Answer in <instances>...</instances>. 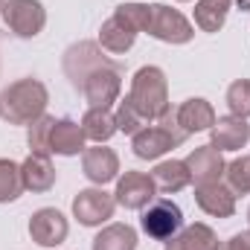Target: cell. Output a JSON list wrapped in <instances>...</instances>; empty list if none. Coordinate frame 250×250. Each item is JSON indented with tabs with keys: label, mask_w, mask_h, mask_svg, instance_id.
I'll return each instance as SVG.
<instances>
[{
	"label": "cell",
	"mask_w": 250,
	"mask_h": 250,
	"mask_svg": "<svg viewBox=\"0 0 250 250\" xmlns=\"http://www.w3.org/2000/svg\"><path fill=\"white\" fill-rule=\"evenodd\" d=\"M47 102L50 93L38 79H21L0 93V120L9 125H32L44 117Z\"/></svg>",
	"instance_id": "cell-1"
},
{
	"label": "cell",
	"mask_w": 250,
	"mask_h": 250,
	"mask_svg": "<svg viewBox=\"0 0 250 250\" xmlns=\"http://www.w3.org/2000/svg\"><path fill=\"white\" fill-rule=\"evenodd\" d=\"M128 102L151 123L169 108V82L160 67H140L131 79Z\"/></svg>",
	"instance_id": "cell-2"
},
{
	"label": "cell",
	"mask_w": 250,
	"mask_h": 250,
	"mask_svg": "<svg viewBox=\"0 0 250 250\" xmlns=\"http://www.w3.org/2000/svg\"><path fill=\"white\" fill-rule=\"evenodd\" d=\"M140 224H143V233H148L151 239L169 242V239L178 236V230L184 227V212H181V207H178L175 201H169V198H154V201L146 207Z\"/></svg>",
	"instance_id": "cell-3"
},
{
	"label": "cell",
	"mask_w": 250,
	"mask_h": 250,
	"mask_svg": "<svg viewBox=\"0 0 250 250\" xmlns=\"http://www.w3.org/2000/svg\"><path fill=\"white\" fill-rule=\"evenodd\" d=\"M0 12H3L6 26L18 38H35L47 23V12L38 0H6Z\"/></svg>",
	"instance_id": "cell-4"
},
{
	"label": "cell",
	"mask_w": 250,
	"mask_h": 250,
	"mask_svg": "<svg viewBox=\"0 0 250 250\" xmlns=\"http://www.w3.org/2000/svg\"><path fill=\"white\" fill-rule=\"evenodd\" d=\"M148 35H154L157 41L163 44H187L189 38L195 35L192 23L178 12V9H169L163 3H154L151 6V21H148Z\"/></svg>",
	"instance_id": "cell-5"
},
{
	"label": "cell",
	"mask_w": 250,
	"mask_h": 250,
	"mask_svg": "<svg viewBox=\"0 0 250 250\" xmlns=\"http://www.w3.org/2000/svg\"><path fill=\"white\" fill-rule=\"evenodd\" d=\"M105 64H111V62L102 56V47L93 44V41H79V44H73V47L64 53V73H67V79L73 82V87H79V90H82V84L87 82V76L96 73V70L105 67Z\"/></svg>",
	"instance_id": "cell-6"
},
{
	"label": "cell",
	"mask_w": 250,
	"mask_h": 250,
	"mask_svg": "<svg viewBox=\"0 0 250 250\" xmlns=\"http://www.w3.org/2000/svg\"><path fill=\"white\" fill-rule=\"evenodd\" d=\"M120 90H123V76H120V67H114V64L99 67L82 84V93L90 108H111V102L120 99Z\"/></svg>",
	"instance_id": "cell-7"
},
{
	"label": "cell",
	"mask_w": 250,
	"mask_h": 250,
	"mask_svg": "<svg viewBox=\"0 0 250 250\" xmlns=\"http://www.w3.org/2000/svg\"><path fill=\"white\" fill-rule=\"evenodd\" d=\"M117 201L114 195H108L105 189H82L73 198V215L79 218V224L84 227H99L108 218H114Z\"/></svg>",
	"instance_id": "cell-8"
},
{
	"label": "cell",
	"mask_w": 250,
	"mask_h": 250,
	"mask_svg": "<svg viewBox=\"0 0 250 250\" xmlns=\"http://www.w3.org/2000/svg\"><path fill=\"white\" fill-rule=\"evenodd\" d=\"M154 198H157V187H154L151 175H146V172H125L117 181L114 201L125 209H146Z\"/></svg>",
	"instance_id": "cell-9"
},
{
	"label": "cell",
	"mask_w": 250,
	"mask_h": 250,
	"mask_svg": "<svg viewBox=\"0 0 250 250\" xmlns=\"http://www.w3.org/2000/svg\"><path fill=\"white\" fill-rule=\"evenodd\" d=\"M67 218H64L59 209H53V207H44V209H38L32 218H29V236H32V242L35 245H41V248H56V245H62L64 239H67Z\"/></svg>",
	"instance_id": "cell-10"
},
{
	"label": "cell",
	"mask_w": 250,
	"mask_h": 250,
	"mask_svg": "<svg viewBox=\"0 0 250 250\" xmlns=\"http://www.w3.org/2000/svg\"><path fill=\"white\" fill-rule=\"evenodd\" d=\"M82 172L87 175L90 184L102 187V184H108V181H114L120 175V157H117L114 148H105L99 143V146L82 151Z\"/></svg>",
	"instance_id": "cell-11"
},
{
	"label": "cell",
	"mask_w": 250,
	"mask_h": 250,
	"mask_svg": "<svg viewBox=\"0 0 250 250\" xmlns=\"http://www.w3.org/2000/svg\"><path fill=\"white\" fill-rule=\"evenodd\" d=\"M181 143L163 128V125H146L143 131H137L134 137H131V148H134V154L140 157V160H157V157H163L166 151H172V148H178Z\"/></svg>",
	"instance_id": "cell-12"
},
{
	"label": "cell",
	"mask_w": 250,
	"mask_h": 250,
	"mask_svg": "<svg viewBox=\"0 0 250 250\" xmlns=\"http://www.w3.org/2000/svg\"><path fill=\"white\" fill-rule=\"evenodd\" d=\"M184 163H187V169L195 184L221 181V175L227 172V163H224V157H221V151L215 146H198Z\"/></svg>",
	"instance_id": "cell-13"
},
{
	"label": "cell",
	"mask_w": 250,
	"mask_h": 250,
	"mask_svg": "<svg viewBox=\"0 0 250 250\" xmlns=\"http://www.w3.org/2000/svg\"><path fill=\"white\" fill-rule=\"evenodd\" d=\"M195 201L207 215H215V218H230L236 212V192L230 187H224L221 181L198 184L195 187Z\"/></svg>",
	"instance_id": "cell-14"
},
{
	"label": "cell",
	"mask_w": 250,
	"mask_h": 250,
	"mask_svg": "<svg viewBox=\"0 0 250 250\" xmlns=\"http://www.w3.org/2000/svg\"><path fill=\"white\" fill-rule=\"evenodd\" d=\"M209 131H212V143L209 146H215L218 151H239V148L248 146V140H250L248 120L233 117V114L230 117H218Z\"/></svg>",
	"instance_id": "cell-15"
},
{
	"label": "cell",
	"mask_w": 250,
	"mask_h": 250,
	"mask_svg": "<svg viewBox=\"0 0 250 250\" xmlns=\"http://www.w3.org/2000/svg\"><path fill=\"white\" fill-rule=\"evenodd\" d=\"M21 178H23V189L29 192H50L56 184V169L47 154H29L21 163Z\"/></svg>",
	"instance_id": "cell-16"
},
{
	"label": "cell",
	"mask_w": 250,
	"mask_h": 250,
	"mask_svg": "<svg viewBox=\"0 0 250 250\" xmlns=\"http://www.w3.org/2000/svg\"><path fill=\"white\" fill-rule=\"evenodd\" d=\"M151 181H154L157 192L175 195V192H181V189H187L189 184H192V175H189V169H187L184 160H163V163L154 166Z\"/></svg>",
	"instance_id": "cell-17"
},
{
	"label": "cell",
	"mask_w": 250,
	"mask_h": 250,
	"mask_svg": "<svg viewBox=\"0 0 250 250\" xmlns=\"http://www.w3.org/2000/svg\"><path fill=\"white\" fill-rule=\"evenodd\" d=\"M178 111V123L187 134H195V131H209L215 125V111L207 99H187L184 105L175 108Z\"/></svg>",
	"instance_id": "cell-18"
},
{
	"label": "cell",
	"mask_w": 250,
	"mask_h": 250,
	"mask_svg": "<svg viewBox=\"0 0 250 250\" xmlns=\"http://www.w3.org/2000/svg\"><path fill=\"white\" fill-rule=\"evenodd\" d=\"M84 140H87V137H84V131H82L79 123H73V120H56L50 148H53V154L73 157V154L84 151Z\"/></svg>",
	"instance_id": "cell-19"
},
{
	"label": "cell",
	"mask_w": 250,
	"mask_h": 250,
	"mask_svg": "<svg viewBox=\"0 0 250 250\" xmlns=\"http://www.w3.org/2000/svg\"><path fill=\"white\" fill-rule=\"evenodd\" d=\"M218 248H221V242L207 224H192L187 230H181L178 236H172V242H166V250H218Z\"/></svg>",
	"instance_id": "cell-20"
},
{
	"label": "cell",
	"mask_w": 250,
	"mask_h": 250,
	"mask_svg": "<svg viewBox=\"0 0 250 250\" xmlns=\"http://www.w3.org/2000/svg\"><path fill=\"white\" fill-rule=\"evenodd\" d=\"M82 131H84L87 140L105 143V140H111L120 128H117V117H114L108 108H90V111L82 117Z\"/></svg>",
	"instance_id": "cell-21"
},
{
	"label": "cell",
	"mask_w": 250,
	"mask_h": 250,
	"mask_svg": "<svg viewBox=\"0 0 250 250\" xmlns=\"http://www.w3.org/2000/svg\"><path fill=\"white\" fill-rule=\"evenodd\" d=\"M134 38H137V32H131L128 26H123L117 18H108L102 23V29H99V47L108 50V53H114V56L128 53L134 47Z\"/></svg>",
	"instance_id": "cell-22"
},
{
	"label": "cell",
	"mask_w": 250,
	"mask_h": 250,
	"mask_svg": "<svg viewBox=\"0 0 250 250\" xmlns=\"http://www.w3.org/2000/svg\"><path fill=\"white\" fill-rule=\"evenodd\" d=\"M93 250H137V233L128 224H108L93 239Z\"/></svg>",
	"instance_id": "cell-23"
},
{
	"label": "cell",
	"mask_w": 250,
	"mask_h": 250,
	"mask_svg": "<svg viewBox=\"0 0 250 250\" xmlns=\"http://www.w3.org/2000/svg\"><path fill=\"white\" fill-rule=\"evenodd\" d=\"M230 0H198L195 3V23L204 32H218L227 21Z\"/></svg>",
	"instance_id": "cell-24"
},
{
	"label": "cell",
	"mask_w": 250,
	"mask_h": 250,
	"mask_svg": "<svg viewBox=\"0 0 250 250\" xmlns=\"http://www.w3.org/2000/svg\"><path fill=\"white\" fill-rule=\"evenodd\" d=\"M53 125H56V117H38L35 123L29 125V131H26V143H29V151L32 154H53V148H50V140H53Z\"/></svg>",
	"instance_id": "cell-25"
},
{
	"label": "cell",
	"mask_w": 250,
	"mask_h": 250,
	"mask_svg": "<svg viewBox=\"0 0 250 250\" xmlns=\"http://www.w3.org/2000/svg\"><path fill=\"white\" fill-rule=\"evenodd\" d=\"M23 192V178H21V166L12 160H0V204L18 201Z\"/></svg>",
	"instance_id": "cell-26"
},
{
	"label": "cell",
	"mask_w": 250,
	"mask_h": 250,
	"mask_svg": "<svg viewBox=\"0 0 250 250\" xmlns=\"http://www.w3.org/2000/svg\"><path fill=\"white\" fill-rule=\"evenodd\" d=\"M114 18L128 26L131 32H146L148 29V21H151V6H143V3H123L117 6Z\"/></svg>",
	"instance_id": "cell-27"
},
{
	"label": "cell",
	"mask_w": 250,
	"mask_h": 250,
	"mask_svg": "<svg viewBox=\"0 0 250 250\" xmlns=\"http://www.w3.org/2000/svg\"><path fill=\"white\" fill-rule=\"evenodd\" d=\"M227 108L233 117H242L248 120L250 117V82L248 79H239L227 87Z\"/></svg>",
	"instance_id": "cell-28"
},
{
	"label": "cell",
	"mask_w": 250,
	"mask_h": 250,
	"mask_svg": "<svg viewBox=\"0 0 250 250\" xmlns=\"http://www.w3.org/2000/svg\"><path fill=\"white\" fill-rule=\"evenodd\" d=\"M227 184L236 195H248L250 192V154H242L236 157L230 166H227Z\"/></svg>",
	"instance_id": "cell-29"
},
{
	"label": "cell",
	"mask_w": 250,
	"mask_h": 250,
	"mask_svg": "<svg viewBox=\"0 0 250 250\" xmlns=\"http://www.w3.org/2000/svg\"><path fill=\"white\" fill-rule=\"evenodd\" d=\"M114 117H117V128H120V131H125V134H131V137L148 125V120H146V117H143V114H140L131 102H128V99H123V102H120V108H117V114H114Z\"/></svg>",
	"instance_id": "cell-30"
},
{
	"label": "cell",
	"mask_w": 250,
	"mask_h": 250,
	"mask_svg": "<svg viewBox=\"0 0 250 250\" xmlns=\"http://www.w3.org/2000/svg\"><path fill=\"white\" fill-rule=\"evenodd\" d=\"M218 250H250V230H245V233H236L230 242H224Z\"/></svg>",
	"instance_id": "cell-31"
},
{
	"label": "cell",
	"mask_w": 250,
	"mask_h": 250,
	"mask_svg": "<svg viewBox=\"0 0 250 250\" xmlns=\"http://www.w3.org/2000/svg\"><path fill=\"white\" fill-rule=\"evenodd\" d=\"M236 6H239V9L245 12V9H250V0H236Z\"/></svg>",
	"instance_id": "cell-32"
},
{
	"label": "cell",
	"mask_w": 250,
	"mask_h": 250,
	"mask_svg": "<svg viewBox=\"0 0 250 250\" xmlns=\"http://www.w3.org/2000/svg\"><path fill=\"white\" fill-rule=\"evenodd\" d=\"M3 3H6V0H0V9H3Z\"/></svg>",
	"instance_id": "cell-33"
},
{
	"label": "cell",
	"mask_w": 250,
	"mask_h": 250,
	"mask_svg": "<svg viewBox=\"0 0 250 250\" xmlns=\"http://www.w3.org/2000/svg\"><path fill=\"white\" fill-rule=\"evenodd\" d=\"M248 221H250V209H248Z\"/></svg>",
	"instance_id": "cell-34"
},
{
	"label": "cell",
	"mask_w": 250,
	"mask_h": 250,
	"mask_svg": "<svg viewBox=\"0 0 250 250\" xmlns=\"http://www.w3.org/2000/svg\"><path fill=\"white\" fill-rule=\"evenodd\" d=\"M178 3H187V0H178Z\"/></svg>",
	"instance_id": "cell-35"
},
{
	"label": "cell",
	"mask_w": 250,
	"mask_h": 250,
	"mask_svg": "<svg viewBox=\"0 0 250 250\" xmlns=\"http://www.w3.org/2000/svg\"><path fill=\"white\" fill-rule=\"evenodd\" d=\"M230 3H233V0H230Z\"/></svg>",
	"instance_id": "cell-36"
}]
</instances>
